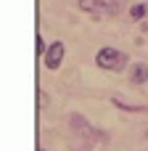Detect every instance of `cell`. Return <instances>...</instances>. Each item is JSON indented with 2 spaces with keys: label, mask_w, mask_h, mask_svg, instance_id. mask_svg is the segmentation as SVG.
Returning <instances> with one entry per match:
<instances>
[{
  "label": "cell",
  "mask_w": 148,
  "mask_h": 151,
  "mask_svg": "<svg viewBox=\"0 0 148 151\" xmlns=\"http://www.w3.org/2000/svg\"><path fill=\"white\" fill-rule=\"evenodd\" d=\"M37 56H45V42H42V37H37Z\"/></svg>",
  "instance_id": "cell-9"
},
{
  "label": "cell",
  "mask_w": 148,
  "mask_h": 151,
  "mask_svg": "<svg viewBox=\"0 0 148 151\" xmlns=\"http://www.w3.org/2000/svg\"><path fill=\"white\" fill-rule=\"evenodd\" d=\"M130 82H132V85L148 82V66L146 64H132V66H130Z\"/></svg>",
  "instance_id": "cell-3"
},
{
  "label": "cell",
  "mask_w": 148,
  "mask_h": 151,
  "mask_svg": "<svg viewBox=\"0 0 148 151\" xmlns=\"http://www.w3.org/2000/svg\"><path fill=\"white\" fill-rule=\"evenodd\" d=\"M95 64L106 72H122L127 66V53L119 50V48H111V45H103L98 53H95Z\"/></svg>",
  "instance_id": "cell-1"
},
{
  "label": "cell",
  "mask_w": 148,
  "mask_h": 151,
  "mask_svg": "<svg viewBox=\"0 0 148 151\" xmlns=\"http://www.w3.org/2000/svg\"><path fill=\"white\" fill-rule=\"evenodd\" d=\"M77 5H79V11H85V13H98V0H79Z\"/></svg>",
  "instance_id": "cell-6"
},
{
  "label": "cell",
  "mask_w": 148,
  "mask_h": 151,
  "mask_svg": "<svg viewBox=\"0 0 148 151\" xmlns=\"http://www.w3.org/2000/svg\"><path fill=\"white\" fill-rule=\"evenodd\" d=\"M40 151H42V149H40Z\"/></svg>",
  "instance_id": "cell-10"
},
{
  "label": "cell",
  "mask_w": 148,
  "mask_h": 151,
  "mask_svg": "<svg viewBox=\"0 0 148 151\" xmlns=\"http://www.w3.org/2000/svg\"><path fill=\"white\" fill-rule=\"evenodd\" d=\"M64 53H66V50H64V42H58V40H56V42H50V45H48V50H45V56H42L45 69H50V72H53V69H58V66H61V61H64Z\"/></svg>",
  "instance_id": "cell-2"
},
{
  "label": "cell",
  "mask_w": 148,
  "mask_h": 151,
  "mask_svg": "<svg viewBox=\"0 0 148 151\" xmlns=\"http://www.w3.org/2000/svg\"><path fill=\"white\" fill-rule=\"evenodd\" d=\"M119 5H122V0H98V13H103V16H117V13H119Z\"/></svg>",
  "instance_id": "cell-4"
},
{
  "label": "cell",
  "mask_w": 148,
  "mask_h": 151,
  "mask_svg": "<svg viewBox=\"0 0 148 151\" xmlns=\"http://www.w3.org/2000/svg\"><path fill=\"white\" fill-rule=\"evenodd\" d=\"M146 3H138V5H132V8H130V19H132V21H140V19H143V16H146Z\"/></svg>",
  "instance_id": "cell-5"
},
{
  "label": "cell",
  "mask_w": 148,
  "mask_h": 151,
  "mask_svg": "<svg viewBox=\"0 0 148 151\" xmlns=\"http://www.w3.org/2000/svg\"><path fill=\"white\" fill-rule=\"evenodd\" d=\"M45 106H48V96L42 90H37V109H45Z\"/></svg>",
  "instance_id": "cell-8"
},
{
  "label": "cell",
  "mask_w": 148,
  "mask_h": 151,
  "mask_svg": "<svg viewBox=\"0 0 148 151\" xmlns=\"http://www.w3.org/2000/svg\"><path fill=\"white\" fill-rule=\"evenodd\" d=\"M114 104H117V106H119V109H127V111H146V109H143V106H130V104H124V101H122V98H114Z\"/></svg>",
  "instance_id": "cell-7"
}]
</instances>
